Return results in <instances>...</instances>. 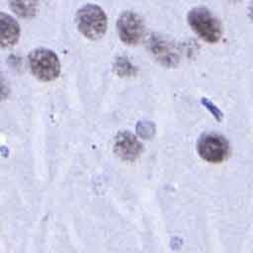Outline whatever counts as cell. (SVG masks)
I'll list each match as a JSON object with an SVG mask.
<instances>
[{"label":"cell","instance_id":"8fae6325","mask_svg":"<svg viewBox=\"0 0 253 253\" xmlns=\"http://www.w3.org/2000/svg\"><path fill=\"white\" fill-rule=\"evenodd\" d=\"M136 131L139 136H141L143 138H150L153 136L155 128H154L153 124H151L150 122L142 121L137 124Z\"/></svg>","mask_w":253,"mask_h":253},{"label":"cell","instance_id":"5bb4252c","mask_svg":"<svg viewBox=\"0 0 253 253\" xmlns=\"http://www.w3.org/2000/svg\"><path fill=\"white\" fill-rule=\"evenodd\" d=\"M230 1H233V2H236V1H239V0H230Z\"/></svg>","mask_w":253,"mask_h":253},{"label":"cell","instance_id":"30bf717a","mask_svg":"<svg viewBox=\"0 0 253 253\" xmlns=\"http://www.w3.org/2000/svg\"><path fill=\"white\" fill-rule=\"evenodd\" d=\"M116 72L122 77H131L135 74V67L126 57H119L115 63Z\"/></svg>","mask_w":253,"mask_h":253},{"label":"cell","instance_id":"8992f818","mask_svg":"<svg viewBox=\"0 0 253 253\" xmlns=\"http://www.w3.org/2000/svg\"><path fill=\"white\" fill-rule=\"evenodd\" d=\"M114 150L121 159L134 161L140 156L143 147L134 134L126 130L119 132L116 136Z\"/></svg>","mask_w":253,"mask_h":253},{"label":"cell","instance_id":"ba28073f","mask_svg":"<svg viewBox=\"0 0 253 253\" xmlns=\"http://www.w3.org/2000/svg\"><path fill=\"white\" fill-rule=\"evenodd\" d=\"M20 38L18 22L10 15L0 12V46L10 47L17 43Z\"/></svg>","mask_w":253,"mask_h":253},{"label":"cell","instance_id":"6da1fadb","mask_svg":"<svg viewBox=\"0 0 253 253\" xmlns=\"http://www.w3.org/2000/svg\"><path fill=\"white\" fill-rule=\"evenodd\" d=\"M75 20L79 32L89 40H99L107 31V16L98 5H84L77 11Z\"/></svg>","mask_w":253,"mask_h":253},{"label":"cell","instance_id":"277c9868","mask_svg":"<svg viewBox=\"0 0 253 253\" xmlns=\"http://www.w3.org/2000/svg\"><path fill=\"white\" fill-rule=\"evenodd\" d=\"M197 151L201 158L210 163H220L229 154L227 139L216 132L203 133L197 142Z\"/></svg>","mask_w":253,"mask_h":253},{"label":"cell","instance_id":"3957f363","mask_svg":"<svg viewBox=\"0 0 253 253\" xmlns=\"http://www.w3.org/2000/svg\"><path fill=\"white\" fill-rule=\"evenodd\" d=\"M28 62L33 75L41 81H51L59 75V59L50 49H34L29 53Z\"/></svg>","mask_w":253,"mask_h":253},{"label":"cell","instance_id":"7a4b0ae2","mask_svg":"<svg viewBox=\"0 0 253 253\" xmlns=\"http://www.w3.org/2000/svg\"><path fill=\"white\" fill-rule=\"evenodd\" d=\"M191 29L205 42L214 43L221 37L219 21L206 7H195L187 16Z\"/></svg>","mask_w":253,"mask_h":253},{"label":"cell","instance_id":"4fadbf2b","mask_svg":"<svg viewBox=\"0 0 253 253\" xmlns=\"http://www.w3.org/2000/svg\"><path fill=\"white\" fill-rule=\"evenodd\" d=\"M249 16H250L251 20L253 21V0H252V2L249 5Z\"/></svg>","mask_w":253,"mask_h":253},{"label":"cell","instance_id":"52a82bcc","mask_svg":"<svg viewBox=\"0 0 253 253\" xmlns=\"http://www.w3.org/2000/svg\"><path fill=\"white\" fill-rule=\"evenodd\" d=\"M149 48L155 58L163 65L172 67L179 61L176 46L160 36H152L149 41Z\"/></svg>","mask_w":253,"mask_h":253},{"label":"cell","instance_id":"9c48e42d","mask_svg":"<svg viewBox=\"0 0 253 253\" xmlns=\"http://www.w3.org/2000/svg\"><path fill=\"white\" fill-rule=\"evenodd\" d=\"M13 11L20 17H32L36 11V0H10Z\"/></svg>","mask_w":253,"mask_h":253},{"label":"cell","instance_id":"7c38bea8","mask_svg":"<svg viewBox=\"0 0 253 253\" xmlns=\"http://www.w3.org/2000/svg\"><path fill=\"white\" fill-rule=\"evenodd\" d=\"M202 103L205 105V107H207V108L211 111V113L213 115V117H214L216 120H220V119H221L222 115H221L219 109L216 108L211 101H209V100H207V99L204 98V99L202 100Z\"/></svg>","mask_w":253,"mask_h":253},{"label":"cell","instance_id":"5b68a950","mask_svg":"<svg viewBox=\"0 0 253 253\" xmlns=\"http://www.w3.org/2000/svg\"><path fill=\"white\" fill-rule=\"evenodd\" d=\"M117 30L122 42L126 44H137L143 38L145 28L142 19L130 11L123 12L117 22Z\"/></svg>","mask_w":253,"mask_h":253}]
</instances>
